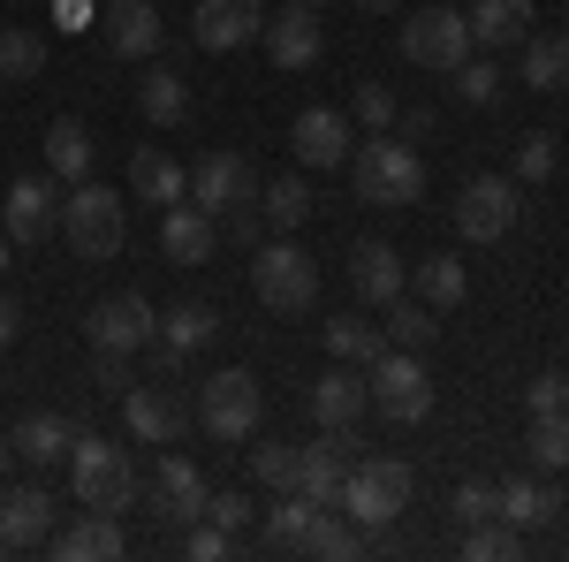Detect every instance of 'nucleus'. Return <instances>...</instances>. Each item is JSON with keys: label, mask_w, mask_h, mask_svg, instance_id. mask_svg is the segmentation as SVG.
Masks as SVG:
<instances>
[{"label": "nucleus", "mask_w": 569, "mask_h": 562, "mask_svg": "<svg viewBox=\"0 0 569 562\" xmlns=\"http://www.w3.org/2000/svg\"><path fill=\"white\" fill-rule=\"evenodd\" d=\"M471 39L493 53V46H525L531 39V0H479L471 8Z\"/></svg>", "instance_id": "bb28decb"}, {"label": "nucleus", "mask_w": 569, "mask_h": 562, "mask_svg": "<svg viewBox=\"0 0 569 562\" xmlns=\"http://www.w3.org/2000/svg\"><path fill=\"white\" fill-rule=\"evenodd\" d=\"M198 46H213V53H228V46H251L266 31L259 0H198Z\"/></svg>", "instance_id": "6ab92c4d"}, {"label": "nucleus", "mask_w": 569, "mask_h": 562, "mask_svg": "<svg viewBox=\"0 0 569 562\" xmlns=\"http://www.w3.org/2000/svg\"><path fill=\"white\" fill-rule=\"evenodd\" d=\"M182 532H190V540H182V555H190V562H220L228 548H236V532H220V524H206V517L182 524Z\"/></svg>", "instance_id": "a18cd8bd"}, {"label": "nucleus", "mask_w": 569, "mask_h": 562, "mask_svg": "<svg viewBox=\"0 0 569 562\" xmlns=\"http://www.w3.org/2000/svg\"><path fill=\"white\" fill-rule=\"evenodd\" d=\"M16 327H23V319H16V304H8V297H0V349H8V343H16Z\"/></svg>", "instance_id": "864d4df0"}, {"label": "nucleus", "mask_w": 569, "mask_h": 562, "mask_svg": "<svg viewBox=\"0 0 569 562\" xmlns=\"http://www.w3.org/2000/svg\"><path fill=\"white\" fill-rule=\"evenodd\" d=\"M53 555H61V562H107V555H122V517L84 510V524H69V532L53 540Z\"/></svg>", "instance_id": "a878e982"}, {"label": "nucleus", "mask_w": 569, "mask_h": 562, "mask_svg": "<svg viewBox=\"0 0 569 562\" xmlns=\"http://www.w3.org/2000/svg\"><path fill=\"white\" fill-rule=\"evenodd\" d=\"M53 532V494L46 486H0V548L23 555Z\"/></svg>", "instance_id": "f3484780"}, {"label": "nucleus", "mask_w": 569, "mask_h": 562, "mask_svg": "<svg viewBox=\"0 0 569 562\" xmlns=\"http://www.w3.org/2000/svg\"><path fill=\"white\" fill-rule=\"evenodd\" d=\"M350 464H357L350 426H327L311 448H297V494H311L319 510H335V502H342V479H350Z\"/></svg>", "instance_id": "f8f14e48"}, {"label": "nucleus", "mask_w": 569, "mask_h": 562, "mask_svg": "<svg viewBox=\"0 0 569 562\" xmlns=\"http://www.w3.org/2000/svg\"><path fill=\"white\" fill-rule=\"evenodd\" d=\"M206 524H220V532H243V517H251V502L243 494H206V510H198Z\"/></svg>", "instance_id": "09e8293b"}, {"label": "nucleus", "mask_w": 569, "mask_h": 562, "mask_svg": "<svg viewBox=\"0 0 569 562\" xmlns=\"http://www.w3.org/2000/svg\"><path fill=\"white\" fill-rule=\"evenodd\" d=\"M365 388H372V403H380L388 426H418V418L433 411V381H426V365H418L410 349L372 357V365H365Z\"/></svg>", "instance_id": "423d86ee"}, {"label": "nucleus", "mask_w": 569, "mask_h": 562, "mask_svg": "<svg viewBox=\"0 0 569 562\" xmlns=\"http://www.w3.org/2000/svg\"><path fill=\"white\" fill-rule=\"evenodd\" d=\"M327 349H335L342 365H372V357H380V335H372L365 319H327Z\"/></svg>", "instance_id": "a19ab883"}, {"label": "nucleus", "mask_w": 569, "mask_h": 562, "mask_svg": "<svg viewBox=\"0 0 569 562\" xmlns=\"http://www.w3.org/2000/svg\"><path fill=\"white\" fill-rule=\"evenodd\" d=\"M365 403H372V388H365V373H350V365H335V373L311 381V418L319 426H357Z\"/></svg>", "instance_id": "412c9836"}, {"label": "nucleus", "mask_w": 569, "mask_h": 562, "mask_svg": "<svg viewBox=\"0 0 569 562\" xmlns=\"http://www.w3.org/2000/svg\"><path fill=\"white\" fill-rule=\"evenodd\" d=\"M305 555L350 562V555H365V532H357V524H335L327 510H319V524H311V540H305Z\"/></svg>", "instance_id": "ea45409f"}, {"label": "nucleus", "mask_w": 569, "mask_h": 562, "mask_svg": "<svg viewBox=\"0 0 569 562\" xmlns=\"http://www.w3.org/2000/svg\"><path fill=\"white\" fill-rule=\"evenodd\" d=\"M448 77H456V99H463V107H493V99H501V69H493V53H486V61L463 53Z\"/></svg>", "instance_id": "58836bf2"}, {"label": "nucleus", "mask_w": 569, "mask_h": 562, "mask_svg": "<svg viewBox=\"0 0 569 562\" xmlns=\"http://www.w3.org/2000/svg\"><path fill=\"white\" fill-rule=\"evenodd\" d=\"M410 289H418V304H433V312H456V304L471 297V274H463L456 252H433V259L410 274Z\"/></svg>", "instance_id": "cd10ccee"}, {"label": "nucleus", "mask_w": 569, "mask_h": 562, "mask_svg": "<svg viewBox=\"0 0 569 562\" xmlns=\"http://www.w3.org/2000/svg\"><path fill=\"white\" fill-rule=\"evenodd\" d=\"M160 252L176 266H206L213 259V214H198V206H168L160 220Z\"/></svg>", "instance_id": "b1692460"}, {"label": "nucleus", "mask_w": 569, "mask_h": 562, "mask_svg": "<svg viewBox=\"0 0 569 562\" xmlns=\"http://www.w3.org/2000/svg\"><path fill=\"white\" fill-rule=\"evenodd\" d=\"M517 175H525V183H539V175H555V137H547V130L517 145Z\"/></svg>", "instance_id": "de8ad7c7"}, {"label": "nucleus", "mask_w": 569, "mask_h": 562, "mask_svg": "<svg viewBox=\"0 0 569 562\" xmlns=\"http://www.w3.org/2000/svg\"><path fill=\"white\" fill-rule=\"evenodd\" d=\"M8 448H16V456H23V464H61V456H69V448H77V426H69V418H53V411H31V418H23V426L8 433Z\"/></svg>", "instance_id": "5701e85b"}, {"label": "nucleus", "mask_w": 569, "mask_h": 562, "mask_svg": "<svg viewBox=\"0 0 569 562\" xmlns=\"http://www.w3.org/2000/svg\"><path fill=\"white\" fill-rule=\"evenodd\" d=\"M335 510H342L357 532H380V524H395L402 510H410V464H402V456H365V464H350V479H342V502H335Z\"/></svg>", "instance_id": "7ed1b4c3"}, {"label": "nucleus", "mask_w": 569, "mask_h": 562, "mask_svg": "<svg viewBox=\"0 0 569 562\" xmlns=\"http://www.w3.org/2000/svg\"><path fill=\"white\" fill-rule=\"evenodd\" d=\"M213 335H220L213 304H176V312L160 319V357H168V365H182V357H198Z\"/></svg>", "instance_id": "393cba45"}, {"label": "nucleus", "mask_w": 569, "mask_h": 562, "mask_svg": "<svg viewBox=\"0 0 569 562\" xmlns=\"http://www.w3.org/2000/svg\"><path fill=\"white\" fill-rule=\"evenodd\" d=\"M311 524H319V502L289 486V502H281V510L266 517V532H273V548H305V540H311Z\"/></svg>", "instance_id": "4c0bfd02"}, {"label": "nucleus", "mask_w": 569, "mask_h": 562, "mask_svg": "<svg viewBox=\"0 0 569 562\" xmlns=\"http://www.w3.org/2000/svg\"><path fill=\"white\" fill-rule=\"evenodd\" d=\"M555 510H562V494L539 486V479H509V486H493V517H501V524H547Z\"/></svg>", "instance_id": "c756f323"}, {"label": "nucleus", "mask_w": 569, "mask_h": 562, "mask_svg": "<svg viewBox=\"0 0 569 562\" xmlns=\"http://www.w3.org/2000/svg\"><path fill=\"white\" fill-rule=\"evenodd\" d=\"M8 456H16V448H8V441H0V472H8Z\"/></svg>", "instance_id": "6e6d98bb"}, {"label": "nucleus", "mask_w": 569, "mask_h": 562, "mask_svg": "<svg viewBox=\"0 0 569 562\" xmlns=\"http://www.w3.org/2000/svg\"><path fill=\"white\" fill-rule=\"evenodd\" d=\"M259 206H266V228H305V214H311V190H305V175H281V183H266L259 190Z\"/></svg>", "instance_id": "72a5a7b5"}, {"label": "nucleus", "mask_w": 569, "mask_h": 562, "mask_svg": "<svg viewBox=\"0 0 569 562\" xmlns=\"http://www.w3.org/2000/svg\"><path fill=\"white\" fill-rule=\"evenodd\" d=\"M289 145H297L305 168H350V115H335V107H305L297 130H289Z\"/></svg>", "instance_id": "a211bd4d"}, {"label": "nucleus", "mask_w": 569, "mask_h": 562, "mask_svg": "<svg viewBox=\"0 0 569 562\" xmlns=\"http://www.w3.org/2000/svg\"><path fill=\"white\" fill-rule=\"evenodd\" d=\"M0 266H8V244H0Z\"/></svg>", "instance_id": "4d7b16f0"}, {"label": "nucleus", "mask_w": 569, "mask_h": 562, "mask_svg": "<svg viewBox=\"0 0 569 562\" xmlns=\"http://www.w3.org/2000/svg\"><path fill=\"white\" fill-rule=\"evenodd\" d=\"M251 198H259V175H251L243 152H206V160L190 168V206H198V214L228 220L236 206H251Z\"/></svg>", "instance_id": "9b49d317"}, {"label": "nucleus", "mask_w": 569, "mask_h": 562, "mask_svg": "<svg viewBox=\"0 0 569 562\" xmlns=\"http://www.w3.org/2000/svg\"><path fill=\"white\" fill-rule=\"evenodd\" d=\"M517 548H525V540H517V524H501V517L471 524V540H463V555H471V562H509Z\"/></svg>", "instance_id": "79ce46f5"}, {"label": "nucleus", "mask_w": 569, "mask_h": 562, "mask_svg": "<svg viewBox=\"0 0 569 562\" xmlns=\"http://www.w3.org/2000/svg\"><path fill=\"white\" fill-rule=\"evenodd\" d=\"M259 418H266V395L243 365H228V373H213V381L198 388V426L213 433V441H251Z\"/></svg>", "instance_id": "39448f33"}, {"label": "nucleus", "mask_w": 569, "mask_h": 562, "mask_svg": "<svg viewBox=\"0 0 569 562\" xmlns=\"http://www.w3.org/2000/svg\"><path fill=\"white\" fill-rule=\"evenodd\" d=\"M61 236H69L77 259H114V252L130 244V206H122V190H107V183L84 175V183L61 198Z\"/></svg>", "instance_id": "f257e3e1"}, {"label": "nucleus", "mask_w": 569, "mask_h": 562, "mask_svg": "<svg viewBox=\"0 0 569 562\" xmlns=\"http://www.w3.org/2000/svg\"><path fill=\"white\" fill-rule=\"evenodd\" d=\"M259 39H266V53H273L281 69H311V61L327 53V31H319V16H311L305 0H289L281 16H266Z\"/></svg>", "instance_id": "2eb2a0df"}, {"label": "nucleus", "mask_w": 569, "mask_h": 562, "mask_svg": "<svg viewBox=\"0 0 569 562\" xmlns=\"http://www.w3.org/2000/svg\"><path fill=\"white\" fill-rule=\"evenodd\" d=\"M471 46H479V39H471V16L448 8V0L418 8V16L402 23V61H418V69H456Z\"/></svg>", "instance_id": "0eeeda50"}, {"label": "nucleus", "mask_w": 569, "mask_h": 562, "mask_svg": "<svg viewBox=\"0 0 569 562\" xmlns=\"http://www.w3.org/2000/svg\"><path fill=\"white\" fill-rule=\"evenodd\" d=\"M152 502H160L176 524H198V510H206V479H198V464H190V456H160V464H152Z\"/></svg>", "instance_id": "4be33fe9"}, {"label": "nucleus", "mask_w": 569, "mask_h": 562, "mask_svg": "<svg viewBox=\"0 0 569 562\" xmlns=\"http://www.w3.org/2000/svg\"><path fill=\"white\" fill-rule=\"evenodd\" d=\"M251 472H259L266 486H273V494H289V486H297V448H289V441H259Z\"/></svg>", "instance_id": "37998d69"}, {"label": "nucleus", "mask_w": 569, "mask_h": 562, "mask_svg": "<svg viewBox=\"0 0 569 562\" xmlns=\"http://www.w3.org/2000/svg\"><path fill=\"white\" fill-rule=\"evenodd\" d=\"M305 8H319V0H305Z\"/></svg>", "instance_id": "bf43d9fd"}, {"label": "nucleus", "mask_w": 569, "mask_h": 562, "mask_svg": "<svg viewBox=\"0 0 569 562\" xmlns=\"http://www.w3.org/2000/svg\"><path fill=\"white\" fill-rule=\"evenodd\" d=\"M388 335H395V349H426L433 343V304H418L410 289L388 304Z\"/></svg>", "instance_id": "e433bc0d"}, {"label": "nucleus", "mask_w": 569, "mask_h": 562, "mask_svg": "<svg viewBox=\"0 0 569 562\" xmlns=\"http://www.w3.org/2000/svg\"><path fill=\"white\" fill-rule=\"evenodd\" d=\"M456 228H463V244H501L517 228V183L509 175H471L456 190Z\"/></svg>", "instance_id": "6e6552de"}, {"label": "nucleus", "mask_w": 569, "mask_h": 562, "mask_svg": "<svg viewBox=\"0 0 569 562\" xmlns=\"http://www.w3.org/2000/svg\"><path fill=\"white\" fill-rule=\"evenodd\" d=\"M122 426L144 441V448H168V441H182V395L176 388H122Z\"/></svg>", "instance_id": "dca6fc26"}, {"label": "nucleus", "mask_w": 569, "mask_h": 562, "mask_svg": "<svg viewBox=\"0 0 569 562\" xmlns=\"http://www.w3.org/2000/svg\"><path fill=\"white\" fill-rule=\"evenodd\" d=\"M46 77V39L39 31H0V85H39Z\"/></svg>", "instance_id": "473e14b6"}, {"label": "nucleus", "mask_w": 569, "mask_h": 562, "mask_svg": "<svg viewBox=\"0 0 569 562\" xmlns=\"http://www.w3.org/2000/svg\"><path fill=\"white\" fill-rule=\"evenodd\" d=\"M525 85H539V91L569 85V39H525Z\"/></svg>", "instance_id": "f704fd0d"}, {"label": "nucleus", "mask_w": 569, "mask_h": 562, "mask_svg": "<svg viewBox=\"0 0 569 562\" xmlns=\"http://www.w3.org/2000/svg\"><path fill=\"white\" fill-rule=\"evenodd\" d=\"M69 486H77L84 510H107V517H122L137 502V472H130V456H122L114 441H77V448H69Z\"/></svg>", "instance_id": "20e7f679"}, {"label": "nucleus", "mask_w": 569, "mask_h": 562, "mask_svg": "<svg viewBox=\"0 0 569 562\" xmlns=\"http://www.w3.org/2000/svg\"><path fill=\"white\" fill-rule=\"evenodd\" d=\"M46 160H53V175H61V183H84V175H91V130L61 115V122L46 130Z\"/></svg>", "instance_id": "7c9ffc66"}, {"label": "nucleus", "mask_w": 569, "mask_h": 562, "mask_svg": "<svg viewBox=\"0 0 569 562\" xmlns=\"http://www.w3.org/2000/svg\"><path fill=\"white\" fill-rule=\"evenodd\" d=\"M91 381H99V388H130V357H114V349H99V365H91Z\"/></svg>", "instance_id": "3c124183"}, {"label": "nucleus", "mask_w": 569, "mask_h": 562, "mask_svg": "<svg viewBox=\"0 0 569 562\" xmlns=\"http://www.w3.org/2000/svg\"><path fill=\"white\" fill-rule=\"evenodd\" d=\"M350 282H357V297H365V304H380V312H388V304L410 289V266H402V252H395V244H357Z\"/></svg>", "instance_id": "aec40b11"}, {"label": "nucleus", "mask_w": 569, "mask_h": 562, "mask_svg": "<svg viewBox=\"0 0 569 562\" xmlns=\"http://www.w3.org/2000/svg\"><path fill=\"white\" fill-rule=\"evenodd\" d=\"M350 183H357L365 206H418V198H426V160H418V145H402V137H372L350 160Z\"/></svg>", "instance_id": "f03ea898"}, {"label": "nucleus", "mask_w": 569, "mask_h": 562, "mask_svg": "<svg viewBox=\"0 0 569 562\" xmlns=\"http://www.w3.org/2000/svg\"><path fill=\"white\" fill-rule=\"evenodd\" d=\"M130 190L144 198V206H182V168L160 152V145H137L130 160Z\"/></svg>", "instance_id": "c85d7f7f"}, {"label": "nucleus", "mask_w": 569, "mask_h": 562, "mask_svg": "<svg viewBox=\"0 0 569 562\" xmlns=\"http://www.w3.org/2000/svg\"><path fill=\"white\" fill-rule=\"evenodd\" d=\"M99 31H107V46H114L122 61H152L160 39H168V23H160V8H152V0H107Z\"/></svg>", "instance_id": "4468645a"}, {"label": "nucleus", "mask_w": 569, "mask_h": 562, "mask_svg": "<svg viewBox=\"0 0 569 562\" xmlns=\"http://www.w3.org/2000/svg\"><path fill=\"white\" fill-rule=\"evenodd\" d=\"M357 122H365V130H395V91L365 77V85H357Z\"/></svg>", "instance_id": "c03bdc74"}, {"label": "nucleus", "mask_w": 569, "mask_h": 562, "mask_svg": "<svg viewBox=\"0 0 569 562\" xmlns=\"http://www.w3.org/2000/svg\"><path fill=\"white\" fill-rule=\"evenodd\" d=\"M357 8H372V16H388V8H395V0H357Z\"/></svg>", "instance_id": "5fc2aeb1"}, {"label": "nucleus", "mask_w": 569, "mask_h": 562, "mask_svg": "<svg viewBox=\"0 0 569 562\" xmlns=\"http://www.w3.org/2000/svg\"><path fill=\"white\" fill-rule=\"evenodd\" d=\"M531 464H547V472H569V411H539L531 418Z\"/></svg>", "instance_id": "c9c22d12"}, {"label": "nucleus", "mask_w": 569, "mask_h": 562, "mask_svg": "<svg viewBox=\"0 0 569 562\" xmlns=\"http://www.w3.org/2000/svg\"><path fill=\"white\" fill-rule=\"evenodd\" d=\"M137 107H144V122H160V130H168V122L190 115V85H182L176 69H152V77L137 85Z\"/></svg>", "instance_id": "2f4dec72"}, {"label": "nucleus", "mask_w": 569, "mask_h": 562, "mask_svg": "<svg viewBox=\"0 0 569 562\" xmlns=\"http://www.w3.org/2000/svg\"><path fill=\"white\" fill-rule=\"evenodd\" d=\"M395 137H402V145H426V137H433V115H426V107H410V115L395 107Z\"/></svg>", "instance_id": "603ef678"}, {"label": "nucleus", "mask_w": 569, "mask_h": 562, "mask_svg": "<svg viewBox=\"0 0 569 562\" xmlns=\"http://www.w3.org/2000/svg\"><path fill=\"white\" fill-rule=\"evenodd\" d=\"M0 220H8V244H46V236L61 228V190H53L46 175H23V183H8Z\"/></svg>", "instance_id": "ddd939ff"}, {"label": "nucleus", "mask_w": 569, "mask_h": 562, "mask_svg": "<svg viewBox=\"0 0 569 562\" xmlns=\"http://www.w3.org/2000/svg\"><path fill=\"white\" fill-rule=\"evenodd\" d=\"M84 335H91V349H114V357H137L144 343H160V312H152V304L137 297V289H122V297L91 304Z\"/></svg>", "instance_id": "9d476101"}, {"label": "nucleus", "mask_w": 569, "mask_h": 562, "mask_svg": "<svg viewBox=\"0 0 569 562\" xmlns=\"http://www.w3.org/2000/svg\"><path fill=\"white\" fill-rule=\"evenodd\" d=\"M539 411H569V381L562 373H539V381H531V418H539Z\"/></svg>", "instance_id": "8fccbe9b"}, {"label": "nucleus", "mask_w": 569, "mask_h": 562, "mask_svg": "<svg viewBox=\"0 0 569 562\" xmlns=\"http://www.w3.org/2000/svg\"><path fill=\"white\" fill-rule=\"evenodd\" d=\"M251 289H259L266 312H305L319 297V274H311V259L297 244H266L259 259H251Z\"/></svg>", "instance_id": "1a4fd4ad"}, {"label": "nucleus", "mask_w": 569, "mask_h": 562, "mask_svg": "<svg viewBox=\"0 0 569 562\" xmlns=\"http://www.w3.org/2000/svg\"><path fill=\"white\" fill-rule=\"evenodd\" d=\"M562 39H569V16H562Z\"/></svg>", "instance_id": "13d9d810"}, {"label": "nucleus", "mask_w": 569, "mask_h": 562, "mask_svg": "<svg viewBox=\"0 0 569 562\" xmlns=\"http://www.w3.org/2000/svg\"><path fill=\"white\" fill-rule=\"evenodd\" d=\"M448 510H456L463 524H486L493 517V486H486V479H463V486L448 494Z\"/></svg>", "instance_id": "49530a36"}]
</instances>
